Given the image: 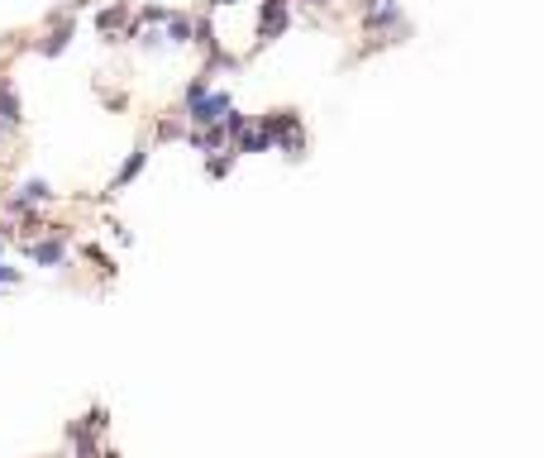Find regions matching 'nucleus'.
I'll return each instance as SVG.
<instances>
[{
    "instance_id": "11",
    "label": "nucleus",
    "mask_w": 544,
    "mask_h": 458,
    "mask_svg": "<svg viewBox=\"0 0 544 458\" xmlns=\"http://www.w3.org/2000/svg\"><path fill=\"white\" fill-rule=\"evenodd\" d=\"M96 29H100V33H120V39H125V29H129V5H125V0H115V5L96 10Z\"/></svg>"
},
{
    "instance_id": "22",
    "label": "nucleus",
    "mask_w": 544,
    "mask_h": 458,
    "mask_svg": "<svg viewBox=\"0 0 544 458\" xmlns=\"http://www.w3.org/2000/svg\"><path fill=\"white\" fill-rule=\"evenodd\" d=\"M305 5H315V10H325V5H330V0H305Z\"/></svg>"
},
{
    "instance_id": "20",
    "label": "nucleus",
    "mask_w": 544,
    "mask_h": 458,
    "mask_svg": "<svg viewBox=\"0 0 544 458\" xmlns=\"http://www.w3.org/2000/svg\"><path fill=\"white\" fill-rule=\"evenodd\" d=\"M5 139H14V129H10L5 120H0V144H5Z\"/></svg>"
},
{
    "instance_id": "1",
    "label": "nucleus",
    "mask_w": 544,
    "mask_h": 458,
    "mask_svg": "<svg viewBox=\"0 0 544 458\" xmlns=\"http://www.w3.org/2000/svg\"><path fill=\"white\" fill-rule=\"evenodd\" d=\"M53 201H58V192H53V186H48L43 177H24V182L14 186V192H10L5 201H0V210H5L10 220H24L29 210H39V206H53Z\"/></svg>"
},
{
    "instance_id": "17",
    "label": "nucleus",
    "mask_w": 544,
    "mask_h": 458,
    "mask_svg": "<svg viewBox=\"0 0 544 458\" xmlns=\"http://www.w3.org/2000/svg\"><path fill=\"white\" fill-rule=\"evenodd\" d=\"M173 139H186V120H182V115L158 120V144H173Z\"/></svg>"
},
{
    "instance_id": "18",
    "label": "nucleus",
    "mask_w": 544,
    "mask_h": 458,
    "mask_svg": "<svg viewBox=\"0 0 544 458\" xmlns=\"http://www.w3.org/2000/svg\"><path fill=\"white\" fill-rule=\"evenodd\" d=\"M24 282V267H10V263H0V286H20Z\"/></svg>"
},
{
    "instance_id": "7",
    "label": "nucleus",
    "mask_w": 544,
    "mask_h": 458,
    "mask_svg": "<svg viewBox=\"0 0 544 458\" xmlns=\"http://www.w3.org/2000/svg\"><path fill=\"white\" fill-rule=\"evenodd\" d=\"M363 29H368V33H382V29H406V20H401V0H382V5H372V10L363 14Z\"/></svg>"
},
{
    "instance_id": "4",
    "label": "nucleus",
    "mask_w": 544,
    "mask_h": 458,
    "mask_svg": "<svg viewBox=\"0 0 544 458\" xmlns=\"http://www.w3.org/2000/svg\"><path fill=\"white\" fill-rule=\"evenodd\" d=\"M286 29H292V0H263V10H258V48L277 43Z\"/></svg>"
},
{
    "instance_id": "9",
    "label": "nucleus",
    "mask_w": 544,
    "mask_h": 458,
    "mask_svg": "<svg viewBox=\"0 0 544 458\" xmlns=\"http://www.w3.org/2000/svg\"><path fill=\"white\" fill-rule=\"evenodd\" d=\"M0 120H5L14 134H20V125H24V100H20L10 77H0Z\"/></svg>"
},
{
    "instance_id": "6",
    "label": "nucleus",
    "mask_w": 544,
    "mask_h": 458,
    "mask_svg": "<svg viewBox=\"0 0 544 458\" xmlns=\"http://www.w3.org/2000/svg\"><path fill=\"white\" fill-rule=\"evenodd\" d=\"M192 39H196V14L173 10V14H167V24H163V43L167 48H186Z\"/></svg>"
},
{
    "instance_id": "3",
    "label": "nucleus",
    "mask_w": 544,
    "mask_h": 458,
    "mask_svg": "<svg viewBox=\"0 0 544 458\" xmlns=\"http://www.w3.org/2000/svg\"><path fill=\"white\" fill-rule=\"evenodd\" d=\"M230 110H234V96L230 91H206L196 106L182 110V120H186V129H215Z\"/></svg>"
},
{
    "instance_id": "13",
    "label": "nucleus",
    "mask_w": 544,
    "mask_h": 458,
    "mask_svg": "<svg viewBox=\"0 0 544 458\" xmlns=\"http://www.w3.org/2000/svg\"><path fill=\"white\" fill-rule=\"evenodd\" d=\"M234 163H239V153L234 148H220V153H206V177H230L234 173Z\"/></svg>"
},
{
    "instance_id": "8",
    "label": "nucleus",
    "mask_w": 544,
    "mask_h": 458,
    "mask_svg": "<svg viewBox=\"0 0 544 458\" xmlns=\"http://www.w3.org/2000/svg\"><path fill=\"white\" fill-rule=\"evenodd\" d=\"M144 167H148V144H139V148H134L129 158L120 163V173L110 177V196H120L129 182H139V177H144Z\"/></svg>"
},
{
    "instance_id": "15",
    "label": "nucleus",
    "mask_w": 544,
    "mask_h": 458,
    "mask_svg": "<svg viewBox=\"0 0 544 458\" xmlns=\"http://www.w3.org/2000/svg\"><path fill=\"white\" fill-rule=\"evenodd\" d=\"M277 153L286 163H305V129H292L286 139H277Z\"/></svg>"
},
{
    "instance_id": "19",
    "label": "nucleus",
    "mask_w": 544,
    "mask_h": 458,
    "mask_svg": "<svg viewBox=\"0 0 544 458\" xmlns=\"http://www.w3.org/2000/svg\"><path fill=\"white\" fill-rule=\"evenodd\" d=\"M225 5H234V0H206V10H225Z\"/></svg>"
},
{
    "instance_id": "21",
    "label": "nucleus",
    "mask_w": 544,
    "mask_h": 458,
    "mask_svg": "<svg viewBox=\"0 0 544 458\" xmlns=\"http://www.w3.org/2000/svg\"><path fill=\"white\" fill-rule=\"evenodd\" d=\"M372 5H382V0H359V10H363V14H368Z\"/></svg>"
},
{
    "instance_id": "14",
    "label": "nucleus",
    "mask_w": 544,
    "mask_h": 458,
    "mask_svg": "<svg viewBox=\"0 0 544 458\" xmlns=\"http://www.w3.org/2000/svg\"><path fill=\"white\" fill-rule=\"evenodd\" d=\"M206 91H215V87H211V72H206V67H201V72H196V77H192V81H186V87H182V110H186V106H196V100L206 96Z\"/></svg>"
},
{
    "instance_id": "2",
    "label": "nucleus",
    "mask_w": 544,
    "mask_h": 458,
    "mask_svg": "<svg viewBox=\"0 0 544 458\" xmlns=\"http://www.w3.org/2000/svg\"><path fill=\"white\" fill-rule=\"evenodd\" d=\"M67 234L62 225H48V234H39V239H24V258L39 263V267H67Z\"/></svg>"
},
{
    "instance_id": "10",
    "label": "nucleus",
    "mask_w": 544,
    "mask_h": 458,
    "mask_svg": "<svg viewBox=\"0 0 544 458\" xmlns=\"http://www.w3.org/2000/svg\"><path fill=\"white\" fill-rule=\"evenodd\" d=\"M67 444L77 449V458H100V444H96V430L87 420H67Z\"/></svg>"
},
{
    "instance_id": "5",
    "label": "nucleus",
    "mask_w": 544,
    "mask_h": 458,
    "mask_svg": "<svg viewBox=\"0 0 544 458\" xmlns=\"http://www.w3.org/2000/svg\"><path fill=\"white\" fill-rule=\"evenodd\" d=\"M72 39H77V20H53V29L33 43V53L39 58H62L67 48H72Z\"/></svg>"
},
{
    "instance_id": "16",
    "label": "nucleus",
    "mask_w": 544,
    "mask_h": 458,
    "mask_svg": "<svg viewBox=\"0 0 544 458\" xmlns=\"http://www.w3.org/2000/svg\"><path fill=\"white\" fill-rule=\"evenodd\" d=\"M220 129H225V139L234 144V139H239L244 129H253V115H244V110H230L225 120H220Z\"/></svg>"
},
{
    "instance_id": "12",
    "label": "nucleus",
    "mask_w": 544,
    "mask_h": 458,
    "mask_svg": "<svg viewBox=\"0 0 544 458\" xmlns=\"http://www.w3.org/2000/svg\"><path fill=\"white\" fill-rule=\"evenodd\" d=\"M230 148L239 153V158H244V153H272V139H267V134H263L258 125H253V129H244V134H239V139H234Z\"/></svg>"
}]
</instances>
